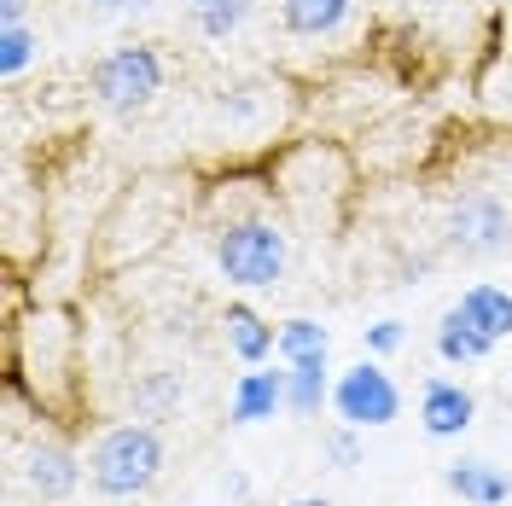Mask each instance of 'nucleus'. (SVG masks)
I'll return each instance as SVG.
<instances>
[{
	"mask_svg": "<svg viewBox=\"0 0 512 506\" xmlns=\"http://www.w3.org/2000/svg\"><path fill=\"white\" fill-rule=\"evenodd\" d=\"M274 413H286V367L274 373V367L262 361V367H251V373L233 379L227 419H233V425H262V419H274Z\"/></svg>",
	"mask_w": 512,
	"mask_h": 506,
	"instance_id": "ddd939ff",
	"label": "nucleus"
},
{
	"mask_svg": "<svg viewBox=\"0 0 512 506\" xmlns=\"http://www.w3.org/2000/svg\"><path fill=\"white\" fill-rule=\"evenodd\" d=\"M18 472H24L35 501H70L82 489V477H88V460L64 443V437H35Z\"/></svg>",
	"mask_w": 512,
	"mask_h": 506,
	"instance_id": "9b49d317",
	"label": "nucleus"
},
{
	"mask_svg": "<svg viewBox=\"0 0 512 506\" xmlns=\"http://www.w3.org/2000/svg\"><path fill=\"white\" fill-rule=\"evenodd\" d=\"M489 355H495V338L483 332L478 320H466L460 309H448L437 320V361H448V367H478Z\"/></svg>",
	"mask_w": 512,
	"mask_h": 506,
	"instance_id": "f3484780",
	"label": "nucleus"
},
{
	"mask_svg": "<svg viewBox=\"0 0 512 506\" xmlns=\"http://www.w3.org/2000/svg\"><path fill=\"white\" fill-rule=\"evenodd\" d=\"M315 355H332V332L320 320L297 315V320H280V361H315Z\"/></svg>",
	"mask_w": 512,
	"mask_h": 506,
	"instance_id": "4be33fe9",
	"label": "nucleus"
},
{
	"mask_svg": "<svg viewBox=\"0 0 512 506\" xmlns=\"http://www.w3.org/2000/svg\"><path fill=\"white\" fill-rule=\"evenodd\" d=\"M408 344V326H402V320H373V326H367V355H396V349Z\"/></svg>",
	"mask_w": 512,
	"mask_h": 506,
	"instance_id": "b1692460",
	"label": "nucleus"
},
{
	"mask_svg": "<svg viewBox=\"0 0 512 506\" xmlns=\"http://www.w3.org/2000/svg\"><path fill=\"white\" fill-rule=\"evenodd\" d=\"M0 24H30V0H0Z\"/></svg>",
	"mask_w": 512,
	"mask_h": 506,
	"instance_id": "bb28decb",
	"label": "nucleus"
},
{
	"mask_svg": "<svg viewBox=\"0 0 512 506\" xmlns=\"http://www.w3.org/2000/svg\"><path fill=\"white\" fill-rule=\"evenodd\" d=\"M472 419H478V396H472L466 384L425 379V390H419V431H425L431 443H454V437H466Z\"/></svg>",
	"mask_w": 512,
	"mask_h": 506,
	"instance_id": "f8f14e48",
	"label": "nucleus"
},
{
	"mask_svg": "<svg viewBox=\"0 0 512 506\" xmlns=\"http://www.w3.org/2000/svg\"><path fill=\"white\" fill-rule=\"evenodd\" d=\"M268 187L280 192L291 222L338 227V210L355 192V158L332 140H291L268 158Z\"/></svg>",
	"mask_w": 512,
	"mask_h": 506,
	"instance_id": "20e7f679",
	"label": "nucleus"
},
{
	"mask_svg": "<svg viewBox=\"0 0 512 506\" xmlns=\"http://www.w3.org/2000/svg\"><path fill=\"white\" fill-rule=\"evenodd\" d=\"M291 506H332L326 495H303V501H291Z\"/></svg>",
	"mask_w": 512,
	"mask_h": 506,
	"instance_id": "c85d7f7f",
	"label": "nucleus"
},
{
	"mask_svg": "<svg viewBox=\"0 0 512 506\" xmlns=\"http://www.w3.org/2000/svg\"><path fill=\"white\" fill-rule=\"evenodd\" d=\"M419 12H437V18H460V12H472L478 0H414Z\"/></svg>",
	"mask_w": 512,
	"mask_h": 506,
	"instance_id": "a878e982",
	"label": "nucleus"
},
{
	"mask_svg": "<svg viewBox=\"0 0 512 506\" xmlns=\"http://www.w3.org/2000/svg\"><path fill=\"white\" fill-rule=\"evenodd\" d=\"M6 384L18 402H30L53 425H76L88 408L82 390V326L64 303L6 309Z\"/></svg>",
	"mask_w": 512,
	"mask_h": 506,
	"instance_id": "f257e3e1",
	"label": "nucleus"
},
{
	"mask_svg": "<svg viewBox=\"0 0 512 506\" xmlns=\"http://www.w3.org/2000/svg\"><path fill=\"white\" fill-rule=\"evenodd\" d=\"M227 495H233V501H245V495H251V483H245V477L239 472H227V483H222Z\"/></svg>",
	"mask_w": 512,
	"mask_h": 506,
	"instance_id": "cd10ccee",
	"label": "nucleus"
},
{
	"mask_svg": "<svg viewBox=\"0 0 512 506\" xmlns=\"http://www.w3.org/2000/svg\"><path fill=\"white\" fill-rule=\"evenodd\" d=\"M88 6H94L99 18H140L152 0H88Z\"/></svg>",
	"mask_w": 512,
	"mask_h": 506,
	"instance_id": "393cba45",
	"label": "nucleus"
},
{
	"mask_svg": "<svg viewBox=\"0 0 512 506\" xmlns=\"http://www.w3.org/2000/svg\"><path fill=\"white\" fill-rule=\"evenodd\" d=\"M332 413H338L344 425H355V431H379V425H390V419L402 413V390H396V379L379 367V355L355 361V367H344V373L332 379Z\"/></svg>",
	"mask_w": 512,
	"mask_h": 506,
	"instance_id": "1a4fd4ad",
	"label": "nucleus"
},
{
	"mask_svg": "<svg viewBox=\"0 0 512 506\" xmlns=\"http://www.w3.org/2000/svg\"><path fill=\"white\" fill-rule=\"evenodd\" d=\"M169 82V59H163L152 41H123V47H105L88 64V99H94L105 117H140L152 111Z\"/></svg>",
	"mask_w": 512,
	"mask_h": 506,
	"instance_id": "423d86ee",
	"label": "nucleus"
},
{
	"mask_svg": "<svg viewBox=\"0 0 512 506\" xmlns=\"http://www.w3.org/2000/svg\"><path fill=\"white\" fill-rule=\"evenodd\" d=\"M82 460H88V489L94 495H105V501H140L163 477L169 448H163V431L152 419H117V425H105L88 443Z\"/></svg>",
	"mask_w": 512,
	"mask_h": 506,
	"instance_id": "39448f33",
	"label": "nucleus"
},
{
	"mask_svg": "<svg viewBox=\"0 0 512 506\" xmlns=\"http://www.w3.org/2000/svg\"><path fill=\"white\" fill-rule=\"evenodd\" d=\"M222 338L245 367H262L268 355H280V326L262 309H251V303H227L222 309Z\"/></svg>",
	"mask_w": 512,
	"mask_h": 506,
	"instance_id": "4468645a",
	"label": "nucleus"
},
{
	"mask_svg": "<svg viewBox=\"0 0 512 506\" xmlns=\"http://www.w3.org/2000/svg\"><path fill=\"white\" fill-rule=\"evenodd\" d=\"M443 245L454 256H501L512 251V204L489 187H466L443 204Z\"/></svg>",
	"mask_w": 512,
	"mask_h": 506,
	"instance_id": "0eeeda50",
	"label": "nucleus"
},
{
	"mask_svg": "<svg viewBox=\"0 0 512 506\" xmlns=\"http://www.w3.org/2000/svg\"><path fill=\"white\" fill-rule=\"evenodd\" d=\"M210 256L233 291H268L291 268V210L268 181H216L210 187Z\"/></svg>",
	"mask_w": 512,
	"mask_h": 506,
	"instance_id": "f03ea898",
	"label": "nucleus"
},
{
	"mask_svg": "<svg viewBox=\"0 0 512 506\" xmlns=\"http://www.w3.org/2000/svg\"><path fill=\"white\" fill-rule=\"evenodd\" d=\"M274 12H280V35L286 41H344V35L361 24V12H367V0H274Z\"/></svg>",
	"mask_w": 512,
	"mask_h": 506,
	"instance_id": "9d476101",
	"label": "nucleus"
},
{
	"mask_svg": "<svg viewBox=\"0 0 512 506\" xmlns=\"http://www.w3.org/2000/svg\"><path fill=\"white\" fill-rule=\"evenodd\" d=\"M187 402V373L181 367H146V373H134V384H128V408H134V419H169V413Z\"/></svg>",
	"mask_w": 512,
	"mask_h": 506,
	"instance_id": "2eb2a0df",
	"label": "nucleus"
},
{
	"mask_svg": "<svg viewBox=\"0 0 512 506\" xmlns=\"http://www.w3.org/2000/svg\"><path fill=\"white\" fill-rule=\"evenodd\" d=\"M35 64H41V30L35 24H0V76L18 82Z\"/></svg>",
	"mask_w": 512,
	"mask_h": 506,
	"instance_id": "412c9836",
	"label": "nucleus"
},
{
	"mask_svg": "<svg viewBox=\"0 0 512 506\" xmlns=\"http://www.w3.org/2000/svg\"><path fill=\"white\" fill-rule=\"evenodd\" d=\"M187 6H198V0H187Z\"/></svg>",
	"mask_w": 512,
	"mask_h": 506,
	"instance_id": "c756f323",
	"label": "nucleus"
},
{
	"mask_svg": "<svg viewBox=\"0 0 512 506\" xmlns=\"http://www.w3.org/2000/svg\"><path fill=\"white\" fill-rule=\"evenodd\" d=\"M454 309H460L466 320H478L495 344H507V338H512V291H507V285H489V280L466 285Z\"/></svg>",
	"mask_w": 512,
	"mask_h": 506,
	"instance_id": "6ab92c4d",
	"label": "nucleus"
},
{
	"mask_svg": "<svg viewBox=\"0 0 512 506\" xmlns=\"http://www.w3.org/2000/svg\"><path fill=\"white\" fill-rule=\"evenodd\" d=\"M326 402H332V367H326V355H315V361H291L286 367V413L315 419Z\"/></svg>",
	"mask_w": 512,
	"mask_h": 506,
	"instance_id": "a211bd4d",
	"label": "nucleus"
},
{
	"mask_svg": "<svg viewBox=\"0 0 512 506\" xmlns=\"http://www.w3.org/2000/svg\"><path fill=\"white\" fill-rule=\"evenodd\" d=\"M507 6H512V0H507Z\"/></svg>",
	"mask_w": 512,
	"mask_h": 506,
	"instance_id": "7c9ffc66",
	"label": "nucleus"
},
{
	"mask_svg": "<svg viewBox=\"0 0 512 506\" xmlns=\"http://www.w3.org/2000/svg\"><path fill=\"white\" fill-rule=\"evenodd\" d=\"M286 88L280 82H262V76H239V82H222L210 94V117H216V134L227 140H268L274 128L286 123Z\"/></svg>",
	"mask_w": 512,
	"mask_h": 506,
	"instance_id": "6e6552de",
	"label": "nucleus"
},
{
	"mask_svg": "<svg viewBox=\"0 0 512 506\" xmlns=\"http://www.w3.org/2000/svg\"><path fill=\"white\" fill-rule=\"evenodd\" d=\"M448 495H460L466 506H507L512 501V477L489 460H454L443 472Z\"/></svg>",
	"mask_w": 512,
	"mask_h": 506,
	"instance_id": "dca6fc26",
	"label": "nucleus"
},
{
	"mask_svg": "<svg viewBox=\"0 0 512 506\" xmlns=\"http://www.w3.org/2000/svg\"><path fill=\"white\" fill-rule=\"evenodd\" d=\"M320 454H326L338 472H355V466H361V437H355V425H344V419H338V425L320 437Z\"/></svg>",
	"mask_w": 512,
	"mask_h": 506,
	"instance_id": "5701e85b",
	"label": "nucleus"
},
{
	"mask_svg": "<svg viewBox=\"0 0 512 506\" xmlns=\"http://www.w3.org/2000/svg\"><path fill=\"white\" fill-rule=\"evenodd\" d=\"M192 216V181L187 175H140L128 181L111 210L94 227V274H123L134 262L169 245V233H181Z\"/></svg>",
	"mask_w": 512,
	"mask_h": 506,
	"instance_id": "7ed1b4c3",
	"label": "nucleus"
},
{
	"mask_svg": "<svg viewBox=\"0 0 512 506\" xmlns=\"http://www.w3.org/2000/svg\"><path fill=\"white\" fill-rule=\"evenodd\" d=\"M256 12V0H198L192 6V30L204 41H227V35L245 30V18Z\"/></svg>",
	"mask_w": 512,
	"mask_h": 506,
	"instance_id": "aec40b11",
	"label": "nucleus"
}]
</instances>
